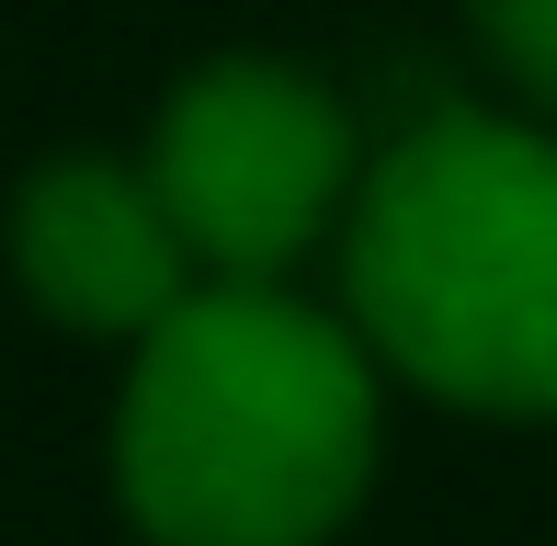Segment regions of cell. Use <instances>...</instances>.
I'll return each mask as SVG.
<instances>
[{
  "label": "cell",
  "instance_id": "obj_3",
  "mask_svg": "<svg viewBox=\"0 0 557 546\" xmlns=\"http://www.w3.org/2000/svg\"><path fill=\"white\" fill-rule=\"evenodd\" d=\"M137 171L160 183L171 228L206 273H285L342 228L364 126L296 58H206L194 80H171Z\"/></svg>",
  "mask_w": 557,
  "mask_h": 546
},
{
  "label": "cell",
  "instance_id": "obj_1",
  "mask_svg": "<svg viewBox=\"0 0 557 546\" xmlns=\"http://www.w3.org/2000/svg\"><path fill=\"white\" fill-rule=\"evenodd\" d=\"M387 399L364 331L273 273L183 285L137 331L114 489L148 546H331L375 489Z\"/></svg>",
  "mask_w": 557,
  "mask_h": 546
},
{
  "label": "cell",
  "instance_id": "obj_5",
  "mask_svg": "<svg viewBox=\"0 0 557 546\" xmlns=\"http://www.w3.org/2000/svg\"><path fill=\"white\" fill-rule=\"evenodd\" d=\"M467 23L490 46V69L557 126V0H467Z\"/></svg>",
  "mask_w": 557,
  "mask_h": 546
},
{
  "label": "cell",
  "instance_id": "obj_4",
  "mask_svg": "<svg viewBox=\"0 0 557 546\" xmlns=\"http://www.w3.org/2000/svg\"><path fill=\"white\" fill-rule=\"evenodd\" d=\"M0 239H12L23 296H35L58 331H91V342H137L148 319L194 285V251H183V228H171L160 183L125 171V160H91V148L23 171Z\"/></svg>",
  "mask_w": 557,
  "mask_h": 546
},
{
  "label": "cell",
  "instance_id": "obj_2",
  "mask_svg": "<svg viewBox=\"0 0 557 546\" xmlns=\"http://www.w3.org/2000/svg\"><path fill=\"white\" fill-rule=\"evenodd\" d=\"M342 319L444 410L557 421V126H398L342 194Z\"/></svg>",
  "mask_w": 557,
  "mask_h": 546
}]
</instances>
